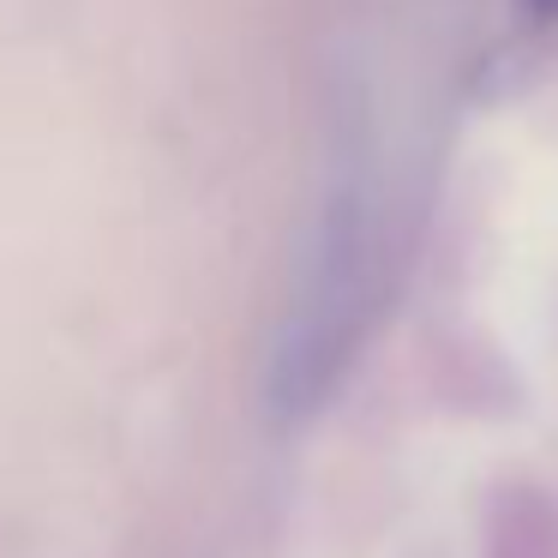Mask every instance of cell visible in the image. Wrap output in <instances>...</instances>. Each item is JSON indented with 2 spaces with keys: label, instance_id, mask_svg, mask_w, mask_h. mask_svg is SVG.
<instances>
[{
  "label": "cell",
  "instance_id": "cell-1",
  "mask_svg": "<svg viewBox=\"0 0 558 558\" xmlns=\"http://www.w3.org/2000/svg\"><path fill=\"white\" fill-rule=\"evenodd\" d=\"M373 306H378V229H373V205L349 186L318 217L289 318H282L277 349H270L265 397L282 421L313 414L342 385V373L361 354L366 325H373Z\"/></svg>",
  "mask_w": 558,
  "mask_h": 558
},
{
  "label": "cell",
  "instance_id": "cell-2",
  "mask_svg": "<svg viewBox=\"0 0 558 558\" xmlns=\"http://www.w3.org/2000/svg\"><path fill=\"white\" fill-rule=\"evenodd\" d=\"M522 13L541 19V25H558V0H522Z\"/></svg>",
  "mask_w": 558,
  "mask_h": 558
}]
</instances>
